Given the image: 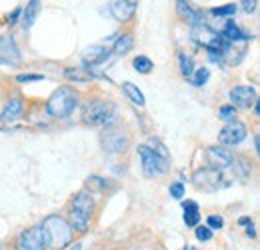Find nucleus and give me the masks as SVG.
Masks as SVG:
<instances>
[{"label": "nucleus", "mask_w": 260, "mask_h": 250, "mask_svg": "<svg viewBox=\"0 0 260 250\" xmlns=\"http://www.w3.org/2000/svg\"><path fill=\"white\" fill-rule=\"evenodd\" d=\"M42 232L46 238V244L52 248H66L72 242L74 230L70 226V222L60 216V214H50L42 220Z\"/></svg>", "instance_id": "obj_1"}, {"label": "nucleus", "mask_w": 260, "mask_h": 250, "mask_svg": "<svg viewBox=\"0 0 260 250\" xmlns=\"http://www.w3.org/2000/svg\"><path fill=\"white\" fill-rule=\"evenodd\" d=\"M78 98L80 96L72 86H60L58 90H54L50 94V98L46 102V110L54 118H66L78 106Z\"/></svg>", "instance_id": "obj_2"}, {"label": "nucleus", "mask_w": 260, "mask_h": 250, "mask_svg": "<svg viewBox=\"0 0 260 250\" xmlns=\"http://www.w3.org/2000/svg\"><path fill=\"white\" fill-rule=\"evenodd\" d=\"M116 120V106L108 100H96L84 110V122L90 126H112Z\"/></svg>", "instance_id": "obj_3"}, {"label": "nucleus", "mask_w": 260, "mask_h": 250, "mask_svg": "<svg viewBox=\"0 0 260 250\" xmlns=\"http://www.w3.org/2000/svg\"><path fill=\"white\" fill-rule=\"evenodd\" d=\"M138 154L142 160V172L146 178H156V176H162L168 172V160L160 158L156 152H152L146 144L138 146Z\"/></svg>", "instance_id": "obj_4"}, {"label": "nucleus", "mask_w": 260, "mask_h": 250, "mask_svg": "<svg viewBox=\"0 0 260 250\" xmlns=\"http://www.w3.org/2000/svg\"><path fill=\"white\" fill-rule=\"evenodd\" d=\"M192 184H194L198 190H204V192H214L218 188L224 186V176L220 170L216 168H198L192 176Z\"/></svg>", "instance_id": "obj_5"}, {"label": "nucleus", "mask_w": 260, "mask_h": 250, "mask_svg": "<svg viewBox=\"0 0 260 250\" xmlns=\"http://www.w3.org/2000/svg\"><path fill=\"white\" fill-rule=\"evenodd\" d=\"M100 142H102V148L106 152H124L130 146V138L124 130H118V128H104V132L100 134Z\"/></svg>", "instance_id": "obj_6"}, {"label": "nucleus", "mask_w": 260, "mask_h": 250, "mask_svg": "<svg viewBox=\"0 0 260 250\" xmlns=\"http://www.w3.org/2000/svg\"><path fill=\"white\" fill-rule=\"evenodd\" d=\"M46 238L40 226L26 228L24 232H20L18 240H16V248L18 250H46Z\"/></svg>", "instance_id": "obj_7"}, {"label": "nucleus", "mask_w": 260, "mask_h": 250, "mask_svg": "<svg viewBox=\"0 0 260 250\" xmlns=\"http://www.w3.org/2000/svg\"><path fill=\"white\" fill-rule=\"evenodd\" d=\"M230 100H232L230 106H234V108H250L258 102V94L252 86L242 84V86H234L230 90Z\"/></svg>", "instance_id": "obj_8"}, {"label": "nucleus", "mask_w": 260, "mask_h": 250, "mask_svg": "<svg viewBox=\"0 0 260 250\" xmlns=\"http://www.w3.org/2000/svg\"><path fill=\"white\" fill-rule=\"evenodd\" d=\"M244 138H246V126L242 124V122H238V120L232 122V124H226L218 132V142L222 146H236Z\"/></svg>", "instance_id": "obj_9"}, {"label": "nucleus", "mask_w": 260, "mask_h": 250, "mask_svg": "<svg viewBox=\"0 0 260 250\" xmlns=\"http://www.w3.org/2000/svg\"><path fill=\"white\" fill-rule=\"evenodd\" d=\"M206 160L210 164V168H216V170H224L228 166H232V152L224 148V146H208L206 148Z\"/></svg>", "instance_id": "obj_10"}, {"label": "nucleus", "mask_w": 260, "mask_h": 250, "mask_svg": "<svg viewBox=\"0 0 260 250\" xmlns=\"http://www.w3.org/2000/svg\"><path fill=\"white\" fill-rule=\"evenodd\" d=\"M136 8H138L136 0H114V2H110V14L118 22H128L130 18L134 16Z\"/></svg>", "instance_id": "obj_11"}, {"label": "nucleus", "mask_w": 260, "mask_h": 250, "mask_svg": "<svg viewBox=\"0 0 260 250\" xmlns=\"http://www.w3.org/2000/svg\"><path fill=\"white\" fill-rule=\"evenodd\" d=\"M0 63L4 64L20 63V50H18L16 40L12 36H0Z\"/></svg>", "instance_id": "obj_12"}, {"label": "nucleus", "mask_w": 260, "mask_h": 250, "mask_svg": "<svg viewBox=\"0 0 260 250\" xmlns=\"http://www.w3.org/2000/svg\"><path fill=\"white\" fill-rule=\"evenodd\" d=\"M110 58V50L106 46H100V44H92L88 48H84L82 52V63L84 66L90 70L92 66H98V64L106 63Z\"/></svg>", "instance_id": "obj_13"}, {"label": "nucleus", "mask_w": 260, "mask_h": 250, "mask_svg": "<svg viewBox=\"0 0 260 250\" xmlns=\"http://www.w3.org/2000/svg\"><path fill=\"white\" fill-rule=\"evenodd\" d=\"M70 208H74V210H78L80 214L92 218V212H94V198H92V192H88V190H80V192L72 198Z\"/></svg>", "instance_id": "obj_14"}, {"label": "nucleus", "mask_w": 260, "mask_h": 250, "mask_svg": "<svg viewBox=\"0 0 260 250\" xmlns=\"http://www.w3.org/2000/svg\"><path fill=\"white\" fill-rule=\"evenodd\" d=\"M22 112H24V102H22L20 96H14V98H10L6 102V106H4V110L0 114V120L2 122H14V120H18L22 116Z\"/></svg>", "instance_id": "obj_15"}, {"label": "nucleus", "mask_w": 260, "mask_h": 250, "mask_svg": "<svg viewBox=\"0 0 260 250\" xmlns=\"http://www.w3.org/2000/svg\"><path fill=\"white\" fill-rule=\"evenodd\" d=\"M64 76L70 82H88L90 78H94V74L88 68H76V66L64 68Z\"/></svg>", "instance_id": "obj_16"}, {"label": "nucleus", "mask_w": 260, "mask_h": 250, "mask_svg": "<svg viewBox=\"0 0 260 250\" xmlns=\"http://www.w3.org/2000/svg\"><path fill=\"white\" fill-rule=\"evenodd\" d=\"M176 8H178V14L182 16V18H186L188 22H192V26H198V24H204L202 20H200V12L194 10V8H190V4L188 2H176Z\"/></svg>", "instance_id": "obj_17"}, {"label": "nucleus", "mask_w": 260, "mask_h": 250, "mask_svg": "<svg viewBox=\"0 0 260 250\" xmlns=\"http://www.w3.org/2000/svg\"><path fill=\"white\" fill-rule=\"evenodd\" d=\"M38 12H40V2L38 0H30L28 4H26V8L22 10V26H24V30H28L30 26L34 24V20H36V16H38Z\"/></svg>", "instance_id": "obj_18"}, {"label": "nucleus", "mask_w": 260, "mask_h": 250, "mask_svg": "<svg viewBox=\"0 0 260 250\" xmlns=\"http://www.w3.org/2000/svg\"><path fill=\"white\" fill-rule=\"evenodd\" d=\"M184 222L190 228H196L198 222H200V210H198V204L194 200H186L184 202Z\"/></svg>", "instance_id": "obj_19"}, {"label": "nucleus", "mask_w": 260, "mask_h": 250, "mask_svg": "<svg viewBox=\"0 0 260 250\" xmlns=\"http://www.w3.org/2000/svg\"><path fill=\"white\" fill-rule=\"evenodd\" d=\"M132 46H134V40H132L130 34H118V38H116L112 50H114V54L124 56V54H128L130 50H132Z\"/></svg>", "instance_id": "obj_20"}, {"label": "nucleus", "mask_w": 260, "mask_h": 250, "mask_svg": "<svg viewBox=\"0 0 260 250\" xmlns=\"http://www.w3.org/2000/svg\"><path fill=\"white\" fill-rule=\"evenodd\" d=\"M122 90H124V94H126V98H128L130 102H134V104H138V106H144V94L138 90L136 84L124 82V84H122Z\"/></svg>", "instance_id": "obj_21"}, {"label": "nucleus", "mask_w": 260, "mask_h": 250, "mask_svg": "<svg viewBox=\"0 0 260 250\" xmlns=\"http://www.w3.org/2000/svg\"><path fill=\"white\" fill-rule=\"evenodd\" d=\"M178 63H180V72H182V76L190 80V76H192V72H194V60H192V56H186L184 52H180V54H178Z\"/></svg>", "instance_id": "obj_22"}, {"label": "nucleus", "mask_w": 260, "mask_h": 250, "mask_svg": "<svg viewBox=\"0 0 260 250\" xmlns=\"http://www.w3.org/2000/svg\"><path fill=\"white\" fill-rule=\"evenodd\" d=\"M146 146H148L152 152H156V154H158L160 158H164V160H170V152L166 150V146H164V144L160 142V140H158V138H150Z\"/></svg>", "instance_id": "obj_23"}, {"label": "nucleus", "mask_w": 260, "mask_h": 250, "mask_svg": "<svg viewBox=\"0 0 260 250\" xmlns=\"http://www.w3.org/2000/svg\"><path fill=\"white\" fill-rule=\"evenodd\" d=\"M208 78H210L208 68H194V72H192V76H190V82H192L194 86H204Z\"/></svg>", "instance_id": "obj_24"}, {"label": "nucleus", "mask_w": 260, "mask_h": 250, "mask_svg": "<svg viewBox=\"0 0 260 250\" xmlns=\"http://www.w3.org/2000/svg\"><path fill=\"white\" fill-rule=\"evenodd\" d=\"M132 64H134V68H136L140 74H148V72L154 68V64H152V60H150L148 56H136Z\"/></svg>", "instance_id": "obj_25"}, {"label": "nucleus", "mask_w": 260, "mask_h": 250, "mask_svg": "<svg viewBox=\"0 0 260 250\" xmlns=\"http://www.w3.org/2000/svg\"><path fill=\"white\" fill-rule=\"evenodd\" d=\"M218 116H220L226 124H232V122H236V108H234V106H220Z\"/></svg>", "instance_id": "obj_26"}, {"label": "nucleus", "mask_w": 260, "mask_h": 250, "mask_svg": "<svg viewBox=\"0 0 260 250\" xmlns=\"http://www.w3.org/2000/svg\"><path fill=\"white\" fill-rule=\"evenodd\" d=\"M236 10H238V6H236V4H226V6L214 8V10H212V14H214V16H232Z\"/></svg>", "instance_id": "obj_27"}, {"label": "nucleus", "mask_w": 260, "mask_h": 250, "mask_svg": "<svg viewBox=\"0 0 260 250\" xmlns=\"http://www.w3.org/2000/svg\"><path fill=\"white\" fill-rule=\"evenodd\" d=\"M194 234L200 242H206V240H210V238H212V230H210L208 226H196Z\"/></svg>", "instance_id": "obj_28"}, {"label": "nucleus", "mask_w": 260, "mask_h": 250, "mask_svg": "<svg viewBox=\"0 0 260 250\" xmlns=\"http://www.w3.org/2000/svg\"><path fill=\"white\" fill-rule=\"evenodd\" d=\"M40 80H44L42 74H18L16 76V82H20V84H24V82H40Z\"/></svg>", "instance_id": "obj_29"}, {"label": "nucleus", "mask_w": 260, "mask_h": 250, "mask_svg": "<svg viewBox=\"0 0 260 250\" xmlns=\"http://www.w3.org/2000/svg\"><path fill=\"white\" fill-rule=\"evenodd\" d=\"M170 196L176 198V200H180L184 196V184L182 182H172L170 184Z\"/></svg>", "instance_id": "obj_30"}, {"label": "nucleus", "mask_w": 260, "mask_h": 250, "mask_svg": "<svg viewBox=\"0 0 260 250\" xmlns=\"http://www.w3.org/2000/svg\"><path fill=\"white\" fill-rule=\"evenodd\" d=\"M206 226L210 228V230H220L222 226H224V220H222V216H208V220H206Z\"/></svg>", "instance_id": "obj_31"}, {"label": "nucleus", "mask_w": 260, "mask_h": 250, "mask_svg": "<svg viewBox=\"0 0 260 250\" xmlns=\"http://www.w3.org/2000/svg\"><path fill=\"white\" fill-rule=\"evenodd\" d=\"M240 4H242V10H244V12H254L258 2H256V0H244V2H240Z\"/></svg>", "instance_id": "obj_32"}, {"label": "nucleus", "mask_w": 260, "mask_h": 250, "mask_svg": "<svg viewBox=\"0 0 260 250\" xmlns=\"http://www.w3.org/2000/svg\"><path fill=\"white\" fill-rule=\"evenodd\" d=\"M20 14H22V8H14V10H12V14H8V22H10V24H14V22L18 20V16H20Z\"/></svg>", "instance_id": "obj_33"}, {"label": "nucleus", "mask_w": 260, "mask_h": 250, "mask_svg": "<svg viewBox=\"0 0 260 250\" xmlns=\"http://www.w3.org/2000/svg\"><path fill=\"white\" fill-rule=\"evenodd\" d=\"M246 234H248V236H252V238L256 236V232H254V228H252V224H250V226L246 228Z\"/></svg>", "instance_id": "obj_34"}, {"label": "nucleus", "mask_w": 260, "mask_h": 250, "mask_svg": "<svg viewBox=\"0 0 260 250\" xmlns=\"http://www.w3.org/2000/svg\"><path fill=\"white\" fill-rule=\"evenodd\" d=\"M240 224H246V226H250V224H252V220H250V218H240Z\"/></svg>", "instance_id": "obj_35"}, {"label": "nucleus", "mask_w": 260, "mask_h": 250, "mask_svg": "<svg viewBox=\"0 0 260 250\" xmlns=\"http://www.w3.org/2000/svg\"><path fill=\"white\" fill-rule=\"evenodd\" d=\"M80 248H82V244L80 242H74V246H70L68 250H80Z\"/></svg>", "instance_id": "obj_36"}, {"label": "nucleus", "mask_w": 260, "mask_h": 250, "mask_svg": "<svg viewBox=\"0 0 260 250\" xmlns=\"http://www.w3.org/2000/svg\"><path fill=\"white\" fill-rule=\"evenodd\" d=\"M184 250H196V248H184Z\"/></svg>", "instance_id": "obj_37"}]
</instances>
